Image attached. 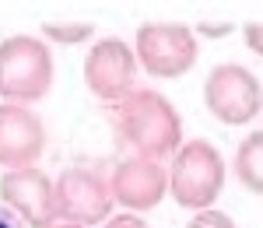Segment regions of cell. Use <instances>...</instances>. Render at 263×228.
<instances>
[{"mask_svg": "<svg viewBox=\"0 0 263 228\" xmlns=\"http://www.w3.org/2000/svg\"><path fill=\"white\" fill-rule=\"evenodd\" d=\"M112 130L137 158L165 162L182 147V123L176 105L158 91H134L112 105Z\"/></svg>", "mask_w": 263, "mask_h": 228, "instance_id": "1", "label": "cell"}, {"mask_svg": "<svg viewBox=\"0 0 263 228\" xmlns=\"http://www.w3.org/2000/svg\"><path fill=\"white\" fill-rule=\"evenodd\" d=\"M53 88V53L35 35L0 42V95L11 105H32Z\"/></svg>", "mask_w": 263, "mask_h": 228, "instance_id": "2", "label": "cell"}, {"mask_svg": "<svg viewBox=\"0 0 263 228\" xmlns=\"http://www.w3.org/2000/svg\"><path fill=\"white\" fill-rule=\"evenodd\" d=\"M224 189V158L211 141H186L176 151L168 165V193L176 197L179 207L190 211H211V204Z\"/></svg>", "mask_w": 263, "mask_h": 228, "instance_id": "3", "label": "cell"}, {"mask_svg": "<svg viewBox=\"0 0 263 228\" xmlns=\"http://www.w3.org/2000/svg\"><path fill=\"white\" fill-rule=\"evenodd\" d=\"M134 53L151 78H182L197 63V35L176 21H144L134 35Z\"/></svg>", "mask_w": 263, "mask_h": 228, "instance_id": "4", "label": "cell"}, {"mask_svg": "<svg viewBox=\"0 0 263 228\" xmlns=\"http://www.w3.org/2000/svg\"><path fill=\"white\" fill-rule=\"evenodd\" d=\"M203 105L214 120L239 126L256 120L263 109V88L256 74L242 63H218L203 81Z\"/></svg>", "mask_w": 263, "mask_h": 228, "instance_id": "5", "label": "cell"}, {"mask_svg": "<svg viewBox=\"0 0 263 228\" xmlns=\"http://www.w3.org/2000/svg\"><path fill=\"white\" fill-rule=\"evenodd\" d=\"M116 207L112 186L91 168H67L57 179V211L67 225H102Z\"/></svg>", "mask_w": 263, "mask_h": 228, "instance_id": "6", "label": "cell"}, {"mask_svg": "<svg viewBox=\"0 0 263 228\" xmlns=\"http://www.w3.org/2000/svg\"><path fill=\"white\" fill-rule=\"evenodd\" d=\"M137 53L123 39H99L91 46L88 60H84V81L88 91L102 99V102L116 105L134 95V81H137Z\"/></svg>", "mask_w": 263, "mask_h": 228, "instance_id": "7", "label": "cell"}, {"mask_svg": "<svg viewBox=\"0 0 263 228\" xmlns=\"http://www.w3.org/2000/svg\"><path fill=\"white\" fill-rule=\"evenodd\" d=\"M0 204L11 207L28 228H57V183L42 168H14L0 176Z\"/></svg>", "mask_w": 263, "mask_h": 228, "instance_id": "8", "label": "cell"}, {"mask_svg": "<svg viewBox=\"0 0 263 228\" xmlns=\"http://www.w3.org/2000/svg\"><path fill=\"white\" fill-rule=\"evenodd\" d=\"M109 186H112L116 204L126 207V214H144V211L158 207L162 197L168 193V168H162V162L130 155L112 168Z\"/></svg>", "mask_w": 263, "mask_h": 228, "instance_id": "9", "label": "cell"}, {"mask_svg": "<svg viewBox=\"0 0 263 228\" xmlns=\"http://www.w3.org/2000/svg\"><path fill=\"white\" fill-rule=\"evenodd\" d=\"M46 151V126L28 105H0V165L7 172L14 168H35Z\"/></svg>", "mask_w": 263, "mask_h": 228, "instance_id": "10", "label": "cell"}, {"mask_svg": "<svg viewBox=\"0 0 263 228\" xmlns=\"http://www.w3.org/2000/svg\"><path fill=\"white\" fill-rule=\"evenodd\" d=\"M235 176L249 193L263 197V130L249 134L242 144L235 147Z\"/></svg>", "mask_w": 263, "mask_h": 228, "instance_id": "11", "label": "cell"}, {"mask_svg": "<svg viewBox=\"0 0 263 228\" xmlns=\"http://www.w3.org/2000/svg\"><path fill=\"white\" fill-rule=\"evenodd\" d=\"M42 35L53 42H84L95 35V25L91 21H46L42 25Z\"/></svg>", "mask_w": 263, "mask_h": 228, "instance_id": "12", "label": "cell"}, {"mask_svg": "<svg viewBox=\"0 0 263 228\" xmlns=\"http://www.w3.org/2000/svg\"><path fill=\"white\" fill-rule=\"evenodd\" d=\"M186 228H235V221H232L224 211H214V207H211V211H200V214H197V218H193Z\"/></svg>", "mask_w": 263, "mask_h": 228, "instance_id": "13", "label": "cell"}, {"mask_svg": "<svg viewBox=\"0 0 263 228\" xmlns=\"http://www.w3.org/2000/svg\"><path fill=\"white\" fill-rule=\"evenodd\" d=\"M242 35H246V46H249L256 56H263V21H249L242 28Z\"/></svg>", "mask_w": 263, "mask_h": 228, "instance_id": "14", "label": "cell"}, {"mask_svg": "<svg viewBox=\"0 0 263 228\" xmlns=\"http://www.w3.org/2000/svg\"><path fill=\"white\" fill-rule=\"evenodd\" d=\"M197 32L211 35V39H221V35L232 32V21H218V25H211V21H197Z\"/></svg>", "mask_w": 263, "mask_h": 228, "instance_id": "15", "label": "cell"}, {"mask_svg": "<svg viewBox=\"0 0 263 228\" xmlns=\"http://www.w3.org/2000/svg\"><path fill=\"white\" fill-rule=\"evenodd\" d=\"M105 228H147V225H144L137 214H120V218H109Z\"/></svg>", "mask_w": 263, "mask_h": 228, "instance_id": "16", "label": "cell"}, {"mask_svg": "<svg viewBox=\"0 0 263 228\" xmlns=\"http://www.w3.org/2000/svg\"><path fill=\"white\" fill-rule=\"evenodd\" d=\"M0 228H28V225H25L11 207H4V204H0Z\"/></svg>", "mask_w": 263, "mask_h": 228, "instance_id": "17", "label": "cell"}, {"mask_svg": "<svg viewBox=\"0 0 263 228\" xmlns=\"http://www.w3.org/2000/svg\"><path fill=\"white\" fill-rule=\"evenodd\" d=\"M57 228H84V225H67V221H60V225H57Z\"/></svg>", "mask_w": 263, "mask_h": 228, "instance_id": "18", "label": "cell"}]
</instances>
